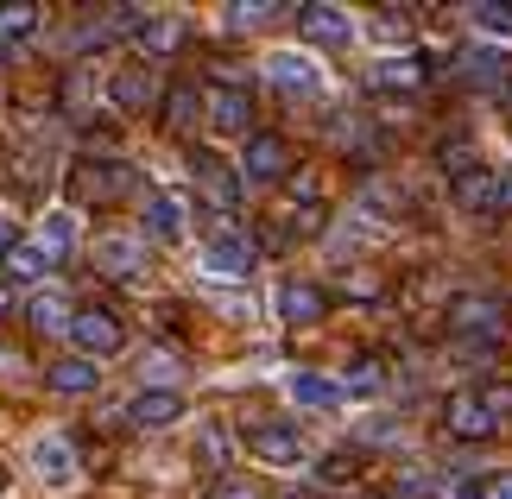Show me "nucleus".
Here are the masks:
<instances>
[{"instance_id": "nucleus-1", "label": "nucleus", "mask_w": 512, "mask_h": 499, "mask_svg": "<svg viewBox=\"0 0 512 499\" xmlns=\"http://www.w3.org/2000/svg\"><path fill=\"white\" fill-rule=\"evenodd\" d=\"M512 405L506 392H456L443 405V424H449V436H468V443H475V436H494L500 430V411Z\"/></svg>"}, {"instance_id": "nucleus-2", "label": "nucleus", "mask_w": 512, "mask_h": 499, "mask_svg": "<svg viewBox=\"0 0 512 499\" xmlns=\"http://www.w3.org/2000/svg\"><path fill=\"white\" fill-rule=\"evenodd\" d=\"M247 449L260 455L266 468H298L304 462V430L285 424V417H260V424L247 430Z\"/></svg>"}, {"instance_id": "nucleus-3", "label": "nucleus", "mask_w": 512, "mask_h": 499, "mask_svg": "<svg viewBox=\"0 0 512 499\" xmlns=\"http://www.w3.org/2000/svg\"><path fill=\"white\" fill-rule=\"evenodd\" d=\"M133 184V171L121 165V158H83V165L70 171V190L83 196V203H114Z\"/></svg>"}, {"instance_id": "nucleus-4", "label": "nucleus", "mask_w": 512, "mask_h": 499, "mask_svg": "<svg viewBox=\"0 0 512 499\" xmlns=\"http://www.w3.org/2000/svg\"><path fill=\"white\" fill-rule=\"evenodd\" d=\"M203 272L209 278H247L253 272V247H247V234H234V228H215L209 241H203Z\"/></svg>"}, {"instance_id": "nucleus-5", "label": "nucleus", "mask_w": 512, "mask_h": 499, "mask_svg": "<svg viewBox=\"0 0 512 499\" xmlns=\"http://www.w3.org/2000/svg\"><path fill=\"white\" fill-rule=\"evenodd\" d=\"M70 342L89 354V361H102V354H121L127 348V329L114 323L108 310H83V316H70Z\"/></svg>"}, {"instance_id": "nucleus-6", "label": "nucleus", "mask_w": 512, "mask_h": 499, "mask_svg": "<svg viewBox=\"0 0 512 499\" xmlns=\"http://www.w3.org/2000/svg\"><path fill=\"white\" fill-rule=\"evenodd\" d=\"M266 83L285 89V95H317L323 70H317V57H304V51H272L266 57Z\"/></svg>"}, {"instance_id": "nucleus-7", "label": "nucleus", "mask_w": 512, "mask_h": 499, "mask_svg": "<svg viewBox=\"0 0 512 499\" xmlns=\"http://www.w3.org/2000/svg\"><path fill=\"white\" fill-rule=\"evenodd\" d=\"M285 392H291V405H304V411H342V379H329V373H310V367H298V373H285Z\"/></svg>"}, {"instance_id": "nucleus-8", "label": "nucleus", "mask_w": 512, "mask_h": 499, "mask_svg": "<svg viewBox=\"0 0 512 499\" xmlns=\"http://www.w3.org/2000/svg\"><path fill=\"white\" fill-rule=\"evenodd\" d=\"M456 203H462L468 215L506 209V171H487V165H475L468 177H456Z\"/></svg>"}, {"instance_id": "nucleus-9", "label": "nucleus", "mask_w": 512, "mask_h": 499, "mask_svg": "<svg viewBox=\"0 0 512 499\" xmlns=\"http://www.w3.org/2000/svg\"><path fill=\"white\" fill-rule=\"evenodd\" d=\"M32 468H38V481H45V487H70L76 481L70 436H38V443H32Z\"/></svg>"}, {"instance_id": "nucleus-10", "label": "nucleus", "mask_w": 512, "mask_h": 499, "mask_svg": "<svg viewBox=\"0 0 512 499\" xmlns=\"http://www.w3.org/2000/svg\"><path fill=\"white\" fill-rule=\"evenodd\" d=\"M177 417H184V398H177L171 386H146L127 405V424H140V430H165V424H177Z\"/></svg>"}, {"instance_id": "nucleus-11", "label": "nucleus", "mask_w": 512, "mask_h": 499, "mask_svg": "<svg viewBox=\"0 0 512 499\" xmlns=\"http://www.w3.org/2000/svg\"><path fill=\"white\" fill-rule=\"evenodd\" d=\"M241 177H253V184H279V177H285V139L253 133L247 152H241Z\"/></svg>"}, {"instance_id": "nucleus-12", "label": "nucleus", "mask_w": 512, "mask_h": 499, "mask_svg": "<svg viewBox=\"0 0 512 499\" xmlns=\"http://www.w3.org/2000/svg\"><path fill=\"white\" fill-rule=\"evenodd\" d=\"M190 171H196V184H203L215 203H234V196H241V177H234V165H228V158H215L209 146L190 152Z\"/></svg>"}, {"instance_id": "nucleus-13", "label": "nucleus", "mask_w": 512, "mask_h": 499, "mask_svg": "<svg viewBox=\"0 0 512 499\" xmlns=\"http://www.w3.org/2000/svg\"><path fill=\"white\" fill-rule=\"evenodd\" d=\"M298 26H304L310 45H348V38H354V19L342 7H304Z\"/></svg>"}, {"instance_id": "nucleus-14", "label": "nucleus", "mask_w": 512, "mask_h": 499, "mask_svg": "<svg viewBox=\"0 0 512 499\" xmlns=\"http://www.w3.org/2000/svg\"><path fill=\"white\" fill-rule=\"evenodd\" d=\"M146 234L152 241H184V196L152 190L146 196Z\"/></svg>"}, {"instance_id": "nucleus-15", "label": "nucleus", "mask_w": 512, "mask_h": 499, "mask_svg": "<svg viewBox=\"0 0 512 499\" xmlns=\"http://www.w3.org/2000/svg\"><path fill=\"white\" fill-rule=\"evenodd\" d=\"M247 121H253V102H247L241 89H215V95H209V127H215V133H247ZM247 139H253V133H247Z\"/></svg>"}, {"instance_id": "nucleus-16", "label": "nucleus", "mask_w": 512, "mask_h": 499, "mask_svg": "<svg viewBox=\"0 0 512 499\" xmlns=\"http://www.w3.org/2000/svg\"><path fill=\"white\" fill-rule=\"evenodd\" d=\"M462 76H468L475 89H506V83H512V57L481 45V51H468V57H462Z\"/></svg>"}, {"instance_id": "nucleus-17", "label": "nucleus", "mask_w": 512, "mask_h": 499, "mask_svg": "<svg viewBox=\"0 0 512 499\" xmlns=\"http://www.w3.org/2000/svg\"><path fill=\"white\" fill-rule=\"evenodd\" d=\"M449 329H462V335H494L500 329V310L487 304V297H456V304H449Z\"/></svg>"}, {"instance_id": "nucleus-18", "label": "nucleus", "mask_w": 512, "mask_h": 499, "mask_svg": "<svg viewBox=\"0 0 512 499\" xmlns=\"http://www.w3.org/2000/svg\"><path fill=\"white\" fill-rule=\"evenodd\" d=\"M279 316H285V323H323V291L317 285H304V278H291V285L279 291Z\"/></svg>"}, {"instance_id": "nucleus-19", "label": "nucleus", "mask_w": 512, "mask_h": 499, "mask_svg": "<svg viewBox=\"0 0 512 499\" xmlns=\"http://www.w3.org/2000/svg\"><path fill=\"white\" fill-rule=\"evenodd\" d=\"M95 266L108 278H133L140 272V241H133V234H108V241L95 247Z\"/></svg>"}, {"instance_id": "nucleus-20", "label": "nucleus", "mask_w": 512, "mask_h": 499, "mask_svg": "<svg viewBox=\"0 0 512 499\" xmlns=\"http://www.w3.org/2000/svg\"><path fill=\"white\" fill-rule=\"evenodd\" d=\"M51 386H57V392H70V398H83V392L102 386V373H95L89 354H76V361H57V367H51Z\"/></svg>"}, {"instance_id": "nucleus-21", "label": "nucleus", "mask_w": 512, "mask_h": 499, "mask_svg": "<svg viewBox=\"0 0 512 499\" xmlns=\"http://www.w3.org/2000/svg\"><path fill=\"white\" fill-rule=\"evenodd\" d=\"M209 114V102H196V89L190 83H177V89H165V127H177V133H190L196 121Z\"/></svg>"}, {"instance_id": "nucleus-22", "label": "nucleus", "mask_w": 512, "mask_h": 499, "mask_svg": "<svg viewBox=\"0 0 512 499\" xmlns=\"http://www.w3.org/2000/svg\"><path fill=\"white\" fill-rule=\"evenodd\" d=\"M146 95H152V76H146V70H114V76H108V102L121 108V114H133Z\"/></svg>"}, {"instance_id": "nucleus-23", "label": "nucleus", "mask_w": 512, "mask_h": 499, "mask_svg": "<svg viewBox=\"0 0 512 499\" xmlns=\"http://www.w3.org/2000/svg\"><path fill=\"white\" fill-rule=\"evenodd\" d=\"M418 83H424L418 57H380L373 64V89H418Z\"/></svg>"}, {"instance_id": "nucleus-24", "label": "nucleus", "mask_w": 512, "mask_h": 499, "mask_svg": "<svg viewBox=\"0 0 512 499\" xmlns=\"http://www.w3.org/2000/svg\"><path fill=\"white\" fill-rule=\"evenodd\" d=\"M7 272L19 278V285H38V278H45V272H51V253H45V247H38V241H19V247L7 253Z\"/></svg>"}, {"instance_id": "nucleus-25", "label": "nucleus", "mask_w": 512, "mask_h": 499, "mask_svg": "<svg viewBox=\"0 0 512 499\" xmlns=\"http://www.w3.org/2000/svg\"><path fill=\"white\" fill-rule=\"evenodd\" d=\"M177 38H184V19L177 13H146V26H140L146 51H177Z\"/></svg>"}, {"instance_id": "nucleus-26", "label": "nucleus", "mask_w": 512, "mask_h": 499, "mask_svg": "<svg viewBox=\"0 0 512 499\" xmlns=\"http://www.w3.org/2000/svg\"><path fill=\"white\" fill-rule=\"evenodd\" d=\"M26 316H32V329H70V323H64V316H70V297H64V291H38Z\"/></svg>"}, {"instance_id": "nucleus-27", "label": "nucleus", "mask_w": 512, "mask_h": 499, "mask_svg": "<svg viewBox=\"0 0 512 499\" xmlns=\"http://www.w3.org/2000/svg\"><path fill=\"white\" fill-rule=\"evenodd\" d=\"M70 241H76V215H70V209H51V215H45V228H38V247L57 259Z\"/></svg>"}, {"instance_id": "nucleus-28", "label": "nucleus", "mask_w": 512, "mask_h": 499, "mask_svg": "<svg viewBox=\"0 0 512 499\" xmlns=\"http://www.w3.org/2000/svg\"><path fill=\"white\" fill-rule=\"evenodd\" d=\"M380 386H386L380 361H354V367H348V379H342V392H354V398H373Z\"/></svg>"}, {"instance_id": "nucleus-29", "label": "nucleus", "mask_w": 512, "mask_h": 499, "mask_svg": "<svg viewBox=\"0 0 512 499\" xmlns=\"http://www.w3.org/2000/svg\"><path fill=\"white\" fill-rule=\"evenodd\" d=\"M468 19H475V26L487 32V38H512V7H494V0H481V7H468Z\"/></svg>"}, {"instance_id": "nucleus-30", "label": "nucleus", "mask_w": 512, "mask_h": 499, "mask_svg": "<svg viewBox=\"0 0 512 499\" xmlns=\"http://www.w3.org/2000/svg\"><path fill=\"white\" fill-rule=\"evenodd\" d=\"M38 32V7H0V38H32Z\"/></svg>"}, {"instance_id": "nucleus-31", "label": "nucleus", "mask_w": 512, "mask_h": 499, "mask_svg": "<svg viewBox=\"0 0 512 499\" xmlns=\"http://www.w3.org/2000/svg\"><path fill=\"white\" fill-rule=\"evenodd\" d=\"M373 38H380V45H392V38H411V26H405V13H380V26H373Z\"/></svg>"}, {"instance_id": "nucleus-32", "label": "nucleus", "mask_w": 512, "mask_h": 499, "mask_svg": "<svg viewBox=\"0 0 512 499\" xmlns=\"http://www.w3.org/2000/svg\"><path fill=\"white\" fill-rule=\"evenodd\" d=\"M266 13H272V7H228V13H222V26H234V32H241V26H260Z\"/></svg>"}, {"instance_id": "nucleus-33", "label": "nucleus", "mask_w": 512, "mask_h": 499, "mask_svg": "<svg viewBox=\"0 0 512 499\" xmlns=\"http://www.w3.org/2000/svg\"><path fill=\"white\" fill-rule=\"evenodd\" d=\"M13 247H19V222H13V215H0V266H7Z\"/></svg>"}, {"instance_id": "nucleus-34", "label": "nucleus", "mask_w": 512, "mask_h": 499, "mask_svg": "<svg viewBox=\"0 0 512 499\" xmlns=\"http://www.w3.org/2000/svg\"><path fill=\"white\" fill-rule=\"evenodd\" d=\"M203 455H209V462H228V436L222 430H203Z\"/></svg>"}, {"instance_id": "nucleus-35", "label": "nucleus", "mask_w": 512, "mask_h": 499, "mask_svg": "<svg viewBox=\"0 0 512 499\" xmlns=\"http://www.w3.org/2000/svg\"><path fill=\"white\" fill-rule=\"evenodd\" d=\"M171 373H177V367L165 361V354H152V361H146V379H152V386H165V379H171Z\"/></svg>"}, {"instance_id": "nucleus-36", "label": "nucleus", "mask_w": 512, "mask_h": 499, "mask_svg": "<svg viewBox=\"0 0 512 499\" xmlns=\"http://www.w3.org/2000/svg\"><path fill=\"white\" fill-rule=\"evenodd\" d=\"M348 468H354L348 455H329V462H323V481H348Z\"/></svg>"}, {"instance_id": "nucleus-37", "label": "nucleus", "mask_w": 512, "mask_h": 499, "mask_svg": "<svg viewBox=\"0 0 512 499\" xmlns=\"http://www.w3.org/2000/svg\"><path fill=\"white\" fill-rule=\"evenodd\" d=\"M449 499H487V487L481 481H456V487H449Z\"/></svg>"}, {"instance_id": "nucleus-38", "label": "nucleus", "mask_w": 512, "mask_h": 499, "mask_svg": "<svg viewBox=\"0 0 512 499\" xmlns=\"http://www.w3.org/2000/svg\"><path fill=\"white\" fill-rule=\"evenodd\" d=\"M209 499H260V493H253V487H234V481H222V487H215Z\"/></svg>"}, {"instance_id": "nucleus-39", "label": "nucleus", "mask_w": 512, "mask_h": 499, "mask_svg": "<svg viewBox=\"0 0 512 499\" xmlns=\"http://www.w3.org/2000/svg\"><path fill=\"white\" fill-rule=\"evenodd\" d=\"M487 499H512V474H494V481H487Z\"/></svg>"}, {"instance_id": "nucleus-40", "label": "nucleus", "mask_w": 512, "mask_h": 499, "mask_svg": "<svg viewBox=\"0 0 512 499\" xmlns=\"http://www.w3.org/2000/svg\"><path fill=\"white\" fill-rule=\"evenodd\" d=\"M506 203H512V165H506Z\"/></svg>"}, {"instance_id": "nucleus-41", "label": "nucleus", "mask_w": 512, "mask_h": 499, "mask_svg": "<svg viewBox=\"0 0 512 499\" xmlns=\"http://www.w3.org/2000/svg\"><path fill=\"white\" fill-rule=\"evenodd\" d=\"M0 165H7V139H0Z\"/></svg>"}, {"instance_id": "nucleus-42", "label": "nucleus", "mask_w": 512, "mask_h": 499, "mask_svg": "<svg viewBox=\"0 0 512 499\" xmlns=\"http://www.w3.org/2000/svg\"><path fill=\"white\" fill-rule=\"evenodd\" d=\"M0 493H7V468H0Z\"/></svg>"}, {"instance_id": "nucleus-43", "label": "nucleus", "mask_w": 512, "mask_h": 499, "mask_svg": "<svg viewBox=\"0 0 512 499\" xmlns=\"http://www.w3.org/2000/svg\"><path fill=\"white\" fill-rule=\"evenodd\" d=\"M291 499H317V493H291Z\"/></svg>"}, {"instance_id": "nucleus-44", "label": "nucleus", "mask_w": 512, "mask_h": 499, "mask_svg": "<svg viewBox=\"0 0 512 499\" xmlns=\"http://www.w3.org/2000/svg\"><path fill=\"white\" fill-rule=\"evenodd\" d=\"M0 310H7V291H0Z\"/></svg>"}]
</instances>
